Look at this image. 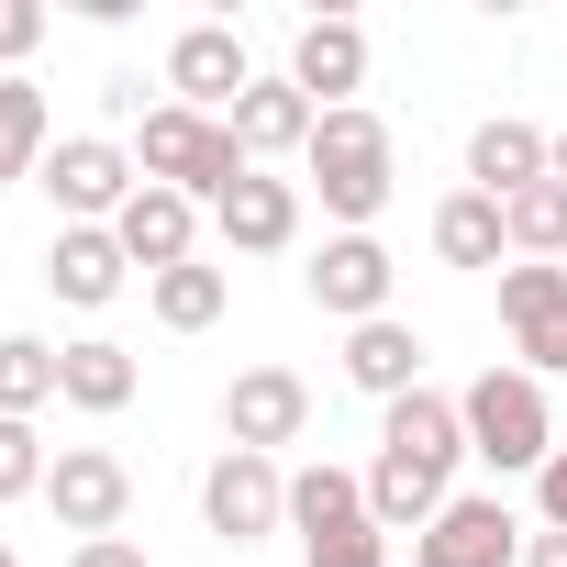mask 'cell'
Segmentation results:
<instances>
[{
    "label": "cell",
    "mask_w": 567,
    "mask_h": 567,
    "mask_svg": "<svg viewBox=\"0 0 567 567\" xmlns=\"http://www.w3.org/2000/svg\"><path fill=\"white\" fill-rule=\"evenodd\" d=\"M456 467H467V423L445 390H412L379 412V467H368V512L379 534H423L445 501H456Z\"/></svg>",
    "instance_id": "6da1fadb"
},
{
    "label": "cell",
    "mask_w": 567,
    "mask_h": 567,
    "mask_svg": "<svg viewBox=\"0 0 567 567\" xmlns=\"http://www.w3.org/2000/svg\"><path fill=\"white\" fill-rule=\"evenodd\" d=\"M301 178L323 189V212L346 223V234H368L379 212H390V189H401V156H390V123L357 101V112H323L312 123V156H301Z\"/></svg>",
    "instance_id": "7a4b0ae2"
},
{
    "label": "cell",
    "mask_w": 567,
    "mask_h": 567,
    "mask_svg": "<svg viewBox=\"0 0 567 567\" xmlns=\"http://www.w3.org/2000/svg\"><path fill=\"white\" fill-rule=\"evenodd\" d=\"M456 423H467V456L501 478H545V456H556V412H545L534 368H478L456 390Z\"/></svg>",
    "instance_id": "3957f363"
},
{
    "label": "cell",
    "mask_w": 567,
    "mask_h": 567,
    "mask_svg": "<svg viewBox=\"0 0 567 567\" xmlns=\"http://www.w3.org/2000/svg\"><path fill=\"white\" fill-rule=\"evenodd\" d=\"M134 167H145L156 189H189V200H223L234 178H256V167H245V145H234V123H212V112H178V101H156V112H145V134H134Z\"/></svg>",
    "instance_id": "277c9868"
},
{
    "label": "cell",
    "mask_w": 567,
    "mask_h": 567,
    "mask_svg": "<svg viewBox=\"0 0 567 567\" xmlns=\"http://www.w3.org/2000/svg\"><path fill=\"white\" fill-rule=\"evenodd\" d=\"M34 189H45L68 223H112V212L145 189V167H134V145H112V134H56V156L34 167Z\"/></svg>",
    "instance_id": "5b68a950"
},
{
    "label": "cell",
    "mask_w": 567,
    "mask_h": 567,
    "mask_svg": "<svg viewBox=\"0 0 567 567\" xmlns=\"http://www.w3.org/2000/svg\"><path fill=\"white\" fill-rule=\"evenodd\" d=\"M200 523H212L223 545H267L278 523H290V478H278V456L223 445V456L200 467Z\"/></svg>",
    "instance_id": "8992f818"
},
{
    "label": "cell",
    "mask_w": 567,
    "mask_h": 567,
    "mask_svg": "<svg viewBox=\"0 0 567 567\" xmlns=\"http://www.w3.org/2000/svg\"><path fill=\"white\" fill-rule=\"evenodd\" d=\"M523 523H512V501L501 489H456L423 534H412V567H523Z\"/></svg>",
    "instance_id": "52a82bcc"
},
{
    "label": "cell",
    "mask_w": 567,
    "mask_h": 567,
    "mask_svg": "<svg viewBox=\"0 0 567 567\" xmlns=\"http://www.w3.org/2000/svg\"><path fill=\"white\" fill-rule=\"evenodd\" d=\"M45 501H56V523H68L79 545H101V534H123V512H134V467H123L112 445H56Z\"/></svg>",
    "instance_id": "ba28073f"
},
{
    "label": "cell",
    "mask_w": 567,
    "mask_h": 567,
    "mask_svg": "<svg viewBox=\"0 0 567 567\" xmlns=\"http://www.w3.org/2000/svg\"><path fill=\"white\" fill-rule=\"evenodd\" d=\"M501 323H512V357L534 379H567V267H545V256L501 267Z\"/></svg>",
    "instance_id": "9c48e42d"
},
{
    "label": "cell",
    "mask_w": 567,
    "mask_h": 567,
    "mask_svg": "<svg viewBox=\"0 0 567 567\" xmlns=\"http://www.w3.org/2000/svg\"><path fill=\"white\" fill-rule=\"evenodd\" d=\"M390 245L379 234H323V256L301 267V290H312V312H334V323H379L390 312Z\"/></svg>",
    "instance_id": "30bf717a"
},
{
    "label": "cell",
    "mask_w": 567,
    "mask_h": 567,
    "mask_svg": "<svg viewBox=\"0 0 567 567\" xmlns=\"http://www.w3.org/2000/svg\"><path fill=\"white\" fill-rule=\"evenodd\" d=\"M167 90H178V112H234L245 90H256V68H245V34L234 23H189L178 45H167Z\"/></svg>",
    "instance_id": "8fae6325"
},
{
    "label": "cell",
    "mask_w": 567,
    "mask_h": 567,
    "mask_svg": "<svg viewBox=\"0 0 567 567\" xmlns=\"http://www.w3.org/2000/svg\"><path fill=\"white\" fill-rule=\"evenodd\" d=\"M290 90H301L312 112H357V90H368V23L312 12L301 45H290Z\"/></svg>",
    "instance_id": "7c38bea8"
},
{
    "label": "cell",
    "mask_w": 567,
    "mask_h": 567,
    "mask_svg": "<svg viewBox=\"0 0 567 567\" xmlns=\"http://www.w3.org/2000/svg\"><path fill=\"white\" fill-rule=\"evenodd\" d=\"M301 423H312V390H301L290 368H245V379L223 390V434H234L245 456H278V445H301Z\"/></svg>",
    "instance_id": "4fadbf2b"
},
{
    "label": "cell",
    "mask_w": 567,
    "mask_h": 567,
    "mask_svg": "<svg viewBox=\"0 0 567 567\" xmlns=\"http://www.w3.org/2000/svg\"><path fill=\"white\" fill-rule=\"evenodd\" d=\"M112 245H123V256H134L145 278H167V267H189V245H200V200H189V189H156V178H145V189H134V200L112 212Z\"/></svg>",
    "instance_id": "5bb4252c"
},
{
    "label": "cell",
    "mask_w": 567,
    "mask_h": 567,
    "mask_svg": "<svg viewBox=\"0 0 567 567\" xmlns=\"http://www.w3.org/2000/svg\"><path fill=\"white\" fill-rule=\"evenodd\" d=\"M123 278H134V256L112 245V223H68V234L45 245V290H56L68 312H101V301H123Z\"/></svg>",
    "instance_id": "9a60e30c"
},
{
    "label": "cell",
    "mask_w": 567,
    "mask_h": 567,
    "mask_svg": "<svg viewBox=\"0 0 567 567\" xmlns=\"http://www.w3.org/2000/svg\"><path fill=\"white\" fill-rule=\"evenodd\" d=\"M545 167H556V134H534V123H512V112L467 134V189H489V200L545 189Z\"/></svg>",
    "instance_id": "2e32d148"
},
{
    "label": "cell",
    "mask_w": 567,
    "mask_h": 567,
    "mask_svg": "<svg viewBox=\"0 0 567 567\" xmlns=\"http://www.w3.org/2000/svg\"><path fill=\"white\" fill-rule=\"evenodd\" d=\"M212 234H223L234 256H278V245L301 234V189H290V178H234V189L212 200Z\"/></svg>",
    "instance_id": "e0dca14e"
},
{
    "label": "cell",
    "mask_w": 567,
    "mask_h": 567,
    "mask_svg": "<svg viewBox=\"0 0 567 567\" xmlns=\"http://www.w3.org/2000/svg\"><path fill=\"white\" fill-rule=\"evenodd\" d=\"M223 123H234L245 167H256V156H312V123H323V112H312V101H301L290 79H256V90H245V101H234Z\"/></svg>",
    "instance_id": "ac0fdd59"
},
{
    "label": "cell",
    "mask_w": 567,
    "mask_h": 567,
    "mask_svg": "<svg viewBox=\"0 0 567 567\" xmlns=\"http://www.w3.org/2000/svg\"><path fill=\"white\" fill-rule=\"evenodd\" d=\"M346 379H357L379 412H390V401H412V390H423V334H412V323H390V312H379V323H357V334H346Z\"/></svg>",
    "instance_id": "d6986e66"
},
{
    "label": "cell",
    "mask_w": 567,
    "mask_h": 567,
    "mask_svg": "<svg viewBox=\"0 0 567 567\" xmlns=\"http://www.w3.org/2000/svg\"><path fill=\"white\" fill-rule=\"evenodd\" d=\"M379 512H368V478L357 467H301L290 478V534L301 545H346V534H368Z\"/></svg>",
    "instance_id": "ffe728a7"
},
{
    "label": "cell",
    "mask_w": 567,
    "mask_h": 567,
    "mask_svg": "<svg viewBox=\"0 0 567 567\" xmlns=\"http://www.w3.org/2000/svg\"><path fill=\"white\" fill-rule=\"evenodd\" d=\"M134 390H145L134 346H112V334H79V346H56V401H79V412H123Z\"/></svg>",
    "instance_id": "44dd1931"
},
{
    "label": "cell",
    "mask_w": 567,
    "mask_h": 567,
    "mask_svg": "<svg viewBox=\"0 0 567 567\" xmlns=\"http://www.w3.org/2000/svg\"><path fill=\"white\" fill-rule=\"evenodd\" d=\"M501 245H512V223H501L489 189H456V200L434 212V256H445V267H501Z\"/></svg>",
    "instance_id": "7402d4cb"
},
{
    "label": "cell",
    "mask_w": 567,
    "mask_h": 567,
    "mask_svg": "<svg viewBox=\"0 0 567 567\" xmlns=\"http://www.w3.org/2000/svg\"><path fill=\"white\" fill-rule=\"evenodd\" d=\"M56 156V112H45V90L34 79H0V178H34Z\"/></svg>",
    "instance_id": "603a6c76"
},
{
    "label": "cell",
    "mask_w": 567,
    "mask_h": 567,
    "mask_svg": "<svg viewBox=\"0 0 567 567\" xmlns=\"http://www.w3.org/2000/svg\"><path fill=\"white\" fill-rule=\"evenodd\" d=\"M145 290H156V323H167V334H212V323H223V301H234V278L189 256V267H167V278H145Z\"/></svg>",
    "instance_id": "cb8c5ba5"
},
{
    "label": "cell",
    "mask_w": 567,
    "mask_h": 567,
    "mask_svg": "<svg viewBox=\"0 0 567 567\" xmlns=\"http://www.w3.org/2000/svg\"><path fill=\"white\" fill-rule=\"evenodd\" d=\"M56 401V346L45 334H0V423H34Z\"/></svg>",
    "instance_id": "d4e9b609"
},
{
    "label": "cell",
    "mask_w": 567,
    "mask_h": 567,
    "mask_svg": "<svg viewBox=\"0 0 567 567\" xmlns=\"http://www.w3.org/2000/svg\"><path fill=\"white\" fill-rule=\"evenodd\" d=\"M501 223H512V256H567V189L545 178V189H523V200H501Z\"/></svg>",
    "instance_id": "484cf974"
},
{
    "label": "cell",
    "mask_w": 567,
    "mask_h": 567,
    "mask_svg": "<svg viewBox=\"0 0 567 567\" xmlns=\"http://www.w3.org/2000/svg\"><path fill=\"white\" fill-rule=\"evenodd\" d=\"M45 467H56V456L34 445V423H0V501H34Z\"/></svg>",
    "instance_id": "4316f807"
},
{
    "label": "cell",
    "mask_w": 567,
    "mask_h": 567,
    "mask_svg": "<svg viewBox=\"0 0 567 567\" xmlns=\"http://www.w3.org/2000/svg\"><path fill=\"white\" fill-rule=\"evenodd\" d=\"M45 45V12H34V0H0V68H12L23 79V56Z\"/></svg>",
    "instance_id": "83f0119b"
},
{
    "label": "cell",
    "mask_w": 567,
    "mask_h": 567,
    "mask_svg": "<svg viewBox=\"0 0 567 567\" xmlns=\"http://www.w3.org/2000/svg\"><path fill=\"white\" fill-rule=\"evenodd\" d=\"M312 567H390V534L368 523V534H346V545H312Z\"/></svg>",
    "instance_id": "f1b7e54d"
},
{
    "label": "cell",
    "mask_w": 567,
    "mask_h": 567,
    "mask_svg": "<svg viewBox=\"0 0 567 567\" xmlns=\"http://www.w3.org/2000/svg\"><path fill=\"white\" fill-rule=\"evenodd\" d=\"M534 501H545V534H567V445L545 456V478H534Z\"/></svg>",
    "instance_id": "f546056e"
},
{
    "label": "cell",
    "mask_w": 567,
    "mask_h": 567,
    "mask_svg": "<svg viewBox=\"0 0 567 567\" xmlns=\"http://www.w3.org/2000/svg\"><path fill=\"white\" fill-rule=\"evenodd\" d=\"M68 567H145V545H134V534H101V545H79Z\"/></svg>",
    "instance_id": "4dcf8cb0"
},
{
    "label": "cell",
    "mask_w": 567,
    "mask_h": 567,
    "mask_svg": "<svg viewBox=\"0 0 567 567\" xmlns=\"http://www.w3.org/2000/svg\"><path fill=\"white\" fill-rule=\"evenodd\" d=\"M523 567H567V534H534V545H523Z\"/></svg>",
    "instance_id": "1f68e13d"
},
{
    "label": "cell",
    "mask_w": 567,
    "mask_h": 567,
    "mask_svg": "<svg viewBox=\"0 0 567 567\" xmlns=\"http://www.w3.org/2000/svg\"><path fill=\"white\" fill-rule=\"evenodd\" d=\"M545 178H556V189H567V134H556V167H545Z\"/></svg>",
    "instance_id": "d6a6232c"
},
{
    "label": "cell",
    "mask_w": 567,
    "mask_h": 567,
    "mask_svg": "<svg viewBox=\"0 0 567 567\" xmlns=\"http://www.w3.org/2000/svg\"><path fill=\"white\" fill-rule=\"evenodd\" d=\"M0 567H12V545H0Z\"/></svg>",
    "instance_id": "836d02e7"
}]
</instances>
